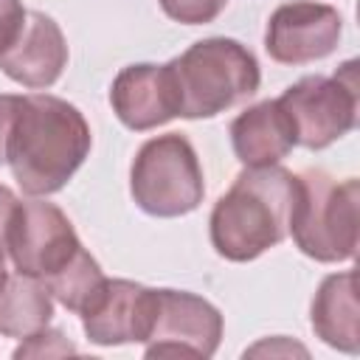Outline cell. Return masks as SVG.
Masks as SVG:
<instances>
[{
    "label": "cell",
    "mask_w": 360,
    "mask_h": 360,
    "mask_svg": "<svg viewBox=\"0 0 360 360\" xmlns=\"http://www.w3.org/2000/svg\"><path fill=\"white\" fill-rule=\"evenodd\" d=\"M90 146V124L79 107L51 93H31L20 101L6 163L28 197H48L68 186Z\"/></svg>",
    "instance_id": "6da1fadb"
},
{
    "label": "cell",
    "mask_w": 360,
    "mask_h": 360,
    "mask_svg": "<svg viewBox=\"0 0 360 360\" xmlns=\"http://www.w3.org/2000/svg\"><path fill=\"white\" fill-rule=\"evenodd\" d=\"M295 174L278 163L245 166L233 186L214 202L208 236L228 262H253L284 242L295 205Z\"/></svg>",
    "instance_id": "7a4b0ae2"
},
{
    "label": "cell",
    "mask_w": 360,
    "mask_h": 360,
    "mask_svg": "<svg viewBox=\"0 0 360 360\" xmlns=\"http://www.w3.org/2000/svg\"><path fill=\"white\" fill-rule=\"evenodd\" d=\"M169 70L183 118H214L250 98L262 84L253 51L231 37L197 39L169 62Z\"/></svg>",
    "instance_id": "3957f363"
},
{
    "label": "cell",
    "mask_w": 360,
    "mask_h": 360,
    "mask_svg": "<svg viewBox=\"0 0 360 360\" xmlns=\"http://www.w3.org/2000/svg\"><path fill=\"white\" fill-rule=\"evenodd\" d=\"M295 205L290 233L295 248L323 264L349 262L357 253V177L335 180L323 169L295 174Z\"/></svg>",
    "instance_id": "277c9868"
},
{
    "label": "cell",
    "mask_w": 360,
    "mask_h": 360,
    "mask_svg": "<svg viewBox=\"0 0 360 360\" xmlns=\"http://www.w3.org/2000/svg\"><path fill=\"white\" fill-rule=\"evenodd\" d=\"M129 191L143 214L160 219L186 217L200 208L205 180L191 141L180 132L149 138L129 166Z\"/></svg>",
    "instance_id": "5b68a950"
},
{
    "label": "cell",
    "mask_w": 360,
    "mask_h": 360,
    "mask_svg": "<svg viewBox=\"0 0 360 360\" xmlns=\"http://www.w3.org/2000/svg\"><path fill=\"white\" fill-rule=\"evenodd\" d=\"M278 104L292 121L295 146L326 149L357 127L360 110V79L357 59L343 62L332 76H304L290 84Z\"/></svg>",
    "instance_id": "8992f818"
},
{
    "label": "cell",
    "mask_w": 360,
    "mask_h": 360,
    "mask_svg": "<svg viewBox=\"0 0 360 360\" xmlns=\"http://www.w3.org/2000/svg\"><path fill=\"white\" fill-rule=\"evenodd\" d=\"M6 245L14 270L34 276L42 284L59 276L84 248L68 214L45 200L17 202L8 222Z\"/></svg>",
    "instance_id": "52a82bcc"
},
{
    "label": "cell",
    "mask_w": 360,
    "mask_h": 360,
    "mask_svg": "<svg viewBox=\"0 0 360 360\" xmlns=\"http://www.w3.org/2000/svg\"><path fill=\"white\" fill-rule=\"evenodd\" d=\"M222 340V312L188 290H158L146 357H214Z\"/></svg>",
    "instance_id": "ba28073f"
},
{
    "label": "cell",
    "mask_w": 360,
    "mask_h": 360,
    "mask_svg": "<svg viewBox=\"0 0 360 360\" xmlns=\"http://www.w3.org/2000/svg\"><path fill=\"white\" fill-rule=\"evenodd\" d=\"M343 34L338 8L315 0H292L278 6L264 31V51L278 65H307L329 56Z\"/></svg>",
    "instance_id": "9c48e42d"
},
{
    "label": "cell",
    "mask_w": 360,
    "mask_h": 360,
    "mask_svg": "<svg viewBox=\"0 0 360 360\" xmlns=\"http://www.w3.org/2000/svg\"><path fill=\"white\" fill-rule=\"evenodd\" d=\"M158 290L129 278H107L82 309V329L96 346L143 343L152 332Z\"/></svg>",
    "instance_id": "30bf717a"
},
{
    "label": "cell",
    "mask_w": 360,
    "mask_h": 360,
    "mask_svg": "<svg viewBox=\"0 0 360 360\" xmlns=\"http://www.w3.org/2000/svg\"><path fill=\"white\" fill-rule=\"evenodd\" d=\"M110 104L118 121L132 132L155 129L177 115V93L169 62H138L115 73L110 87Z\"/></svg>",
    "instance_id": "8fae6325"
},
{
    "label": "cell",
    "mask_w": 360,
    "mask_h": 360,
    "mask_svg": "<svg viewBox=\"0 0 360 360\" xmlns=\"http://www.w3.org/2000/svg\"><path fill=\"white\" fill-rule=\"evenodd\" d=\"M68 65V42L59 22L42 11H28L20 37L0 53V70L31 90L56 84Z\"/></svg>",
    "instance_id": "7c38bea8"
},
{
    "label": "cell",
    "mask_w": 360,
    "mask_h": 360,
    "mask_svg": "<svg viewBox=\"0 0 360 360\" xmlns=\"http://www.w3.org/2000/svg\"><path fill=\"white\" fill-rule=\"evenodd\" d=\"M231 146L239 163L256 169V166H273L281 158H287L295 146V129L278 98L259 101L248 110H242L231 127Z\"/></svg>",
    "instance_id": "4fadbf2b"
},
{
    "label": "cell",
    "mask_w": 360,
    "mask_h": 360,
    "mask_svg": "<svg viewBox=\"0 0 360 360\" xmlns=\"http://www.w3.org/2000/svg\"><path fill=\"white\" fill-rule=\"evenodd\" d=\"M309 323L326 346L346 354L360 352V307L354 270L332 273L321 281L309 307Z\"/></svg>",
    "instance_id": "5bb4252c"
},
{
    "label": "cell",
    "mask_w": 360,
    "mask_h": 360,
    "mask_svg": "<svg viewBox=\"0 0 360 360\" xmlns=\"http://www.w3.org/2000/svg\"><path fill=\"white\" fill-rule=\"evenodd\" d=\"M53 318V295L48 287L25 273H8L0 287V335L28 338L45 329Z\"/></svg>",
    "instance_id": "9a60e30c"
},
{
    "label": "cell",
    "mask_w": 360,
    "mask_h": 360,
    "mask_svg": "<svg viewBox=\"0 0 360 360\" xmlns=\"http://www.w3.org/2000/svg\"><path fill=\"white\" fill-rule=\"evenodd\" d=\"M104 281H107V276H104L101 264L82 248V253L59 276H53L45 287L53 295V301H59L65 309L82 315V309L93 301V295L101 290Z\"/></svg>",
    "instance_id": "2e32d148"
},
{
    "label": "cell",
    "mask_w": 360,
    "mask_h": 360,
    "mask_svg": "<svg viewBox=\"0 0 360 360\" xmlns=\"http://www.w3.org/2000/svg\"><path fill=\"white\" fill-rule=\"evenodd\" d=\"M163 14L174 22H183V25H205V22H214L228 0H158Z\"/></svg>",
    "instance_id": "e0dca14e"
},
{
    "label": "cell",
    "mask_w": 360,
    "mask_h": 360,
    "mask_svg": "<svg viewBox=\"0 0 360 360\" xmlns=\"http://www.w3.org/2000/svg\"><path fill=\"white\" fill-rule=\"evenodd\" d=\"M76 346L59 332V329H39L28 338H22V343L14 349V357H56V354H73Z\"/></svg>",
    "instance_id": "ac0fdd59"
},
{
    "label": "cell",
    "mask_w": 360,
    "mask_h": 360,
    "mask_svg": "<svg viewBox=\"0 0 360 360\" xmlns=\"http://www.w3.org/2000/svg\"><path fill=\"white\" fill-rule=\"evenodd\" d=\"M25 17L28 11L22 8V0H0V53L20 37Z\"/></svg>",
    "instance_id": "d6986e66"
},
{
    "label": "cell",
    "mask_w": 360,
    "mask_h": 360,
    "mask_svg": "<svg viewBox=\"0 0 360 360\" xmlns=\"http://www.w3.org/2000/svg\"><path fill=\"white\" fill-rule=\"evenodd\" d=\"M17 202H20L17 194L8 186L0 183V287L8 278V267H6V262H8V245H6V236H8V222H11V214H14Z\"/></svg>",
    "instance_id": "ffe728a7"
},
{
    "label": "cell",
    "mask_w": 360,
    "mask_h": 360,
    "mask_svg": "<svg viewBox=\"0 0 360 360\" xmlns=\"http://www.w3.org/2000/svg\"><path fill=\"white\" fill-rule=\"evenodd\" d=\"M20 101H22V96L0 93V166L8 158V141H11V129H14V118H17Z\"/></svg>",
    "instance_id": "44dd1931"
}]
</instances>
